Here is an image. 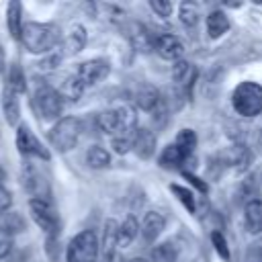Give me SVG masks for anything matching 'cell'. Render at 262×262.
<instances>
[{
  "instance_id": "1",
  "label": "cell",
  "mask_w": 262,
  "mask_h": 262,
  "mask_svg": "<svg viewBox=\"0 0 262 262\" xmlns=\"http://www.w3.org/2000/svg\"><path fill=\"white\" fill-rule=\"evenodd\" d=\"M20 41L31 53H47L59 43V31L51 23H25Z\"/></svg>"
},
{
  "instance_id": "2",
  "label": "cell",
  "mask_w": 262,
  "mask_h": 262,
  "mask_svg": "<svg viewBox=\"0 0 262 262\" xmlns=\"http://www.w3.org/2000/svg\"><path fill=\"white\" fill-rule=\"evenodd\" d=\"M96 123H98V129L102 133L111 135V139L121 135V133H125V131L137 129V119H135V115H133V111L129 106L106 108V111H102L98 115Z\"/></svg>"
},
{
  "instance_id": "3",
  "label": "cell",
  "mask_w": 262,
  "mask_h": 262,
  "mask_svg": "<svg viewBox=\"0 0 262 262\" xmlns=\"http://www.w3.org/2000/svg\"><path fill=\"white\" fill-rule=\"evenodd\" d=\"M233 108L242 117H256L262 113V86L256 82H242L231 96Z\"/></svg>"
},
{
  "instance_id": "4",
  "label": "cell",
  "mask_w": 262,
  "mask_h": 262,
  "mask_svg": "<svg viewBox=\"0 0 262 262\" xmlns=\"http://www.w3.org/2000/svg\"><path fill=\"white\" fill-rule=\"evenodd\" d=\"M98 254H100V244L96 239V233L90 229H84L72 237L68 252H66V260L68 262H96Z\"/></svg>"
},
{
  "instance_id": "5",
  "label": "cell",
  "mask_w": 262,
  "mask_h": 262,
  "mask_svg": "<svg viewBox=\"0 0 262 262\" xmlns=\"http://www.w3.org/2000/svg\"><path fill=\"white\" fill-rule=\"evenodd\" d=\"M33 100H35V106L39 111V115L45 119V121H53L61 115V108H63V98L61 94L49 86L47 82H37L35 86V92H33Z\"/></svg>"
},
{
  "instance_id": "6",
  "label": "cell",
  "mask_w": 262,
  "mask_h": 262,
  "mask_svg": "<svg viewBox=\"0 0 262 262\" xmlns=\"http://www.w3.org/2000/svg\"><path fill=\"white\" fill-rule=\"evenodd\" d=\"M80 131H82V123L76 117H63L59 119L51 131H49V141L53 147H57V151H68L72 149L78 139H80Z\"/></svg>"
},
{
  "instance_id": "7",
  "label": "cell",
  "mask_w": 262,
  "mask_h": 262,
  "mask_svg": "<svg viewBox=\"0 0 262 262\" xmlns=\"http://www.w3.org/2000/svg\"><path fill=\"white\" fill-rule=\"evenodd\" d=\"M29 213H31L33 221L43 231H47L49 235L57 233L59 219H57V213H55V209L51 207L49 201H45V199H31L29 201Z\"/></svg>"
},
{
  "instance_id": "8",
  "label": "cell",
  "mask_w": 262,
  "mask_h": 262,
  "mask_svg": "<svg viewBox=\"0 0 262 262\" xmlns=\"http://www.w3.org/2000/svg\"><path fill=\"white\" fill-rule=\"evenodd\" d=\"M16 147L23 156H35L41 160H49L47 147L35 137V133L27 125H18V129H16Z\"/></svg>"
},
{
  "instance_id": "9",
  "label": "cell",
  "mask_w": 262,
  "mask_h": 262,
  "mask_svg": "<svg viewBox=\"0 0 262 262\" xmlns=\"http://www.w3.org/2000/svg\"><path fill=\"white\" fill-rule=\"evenodd\" d=\"M108 70L111 68H108V61L106 59H88V61H82L74 74L88 88V86H94L96 82H100L102 78H106L108 76Z\"/></svg>"
},
{
  "instance_id": "10",
  "label": "cell",
  "mask_w": 262,
  "mask_h": 262,
  "mask_svg": "<svg viewBox=\"0 0 262 262\" xmlns=\"http://www.w3.org/2000/svg\"><path fill=\"white\" fill-rule=\"evenodd\" d=\"M117 248H119V223L115 219H106L102 227V244H100L102 262H115Z\"/></svg>"
},
{
  "instance_id": "11",
  "label": "cell",
  "mask_w": 262,
  "mask_h": 262,
  "mask_svg": "<svg viewBox=\"0 0 262 262\" xmlns=\"http://www.w3.org/2000/svg\"><path fill=\"white\" fill-rule=\"evenodd\" d=\"M127 37H129L131 45L137 51L147 53V51L156 49V35L149 33V29L145 25H141V23H131L129 29H127Z\"/></svg>"
},
{
  "instance_id": "12",
  "label": "cell",
  "mask_w": 262,
  "mask_h": 262,
  "mask_svg": "<svg viewBox=\"0 0 262 262\" xmlns=\"http://www.w3.org/2000/svg\"><path fill=\"white\" fill-rule=\"evenodd\" d=\"M156 51L162 59L178 61L184 53V45L176 35H158L156 37Z\"/></svg>"
},
{
  "instance_id": "13",
  "label": "cell",
  "mask_w": 262,
  "mask_h": 262,
  "mask_svg": "<svg viewBox=\"0 0 262 262\" xmlns=\"http://www.w3.org/2000/svg\"><path fill=\"white\" fill-rule=\"evenodd\" d=\"M164 227H166V217L162 213H158V211H147L143 215V219H141L139 231H141L143 239L151 244V242L158 239V235L164 231Z\"/></svg>"
},
{
  "instance_id": "14",
  "label": "cell",
  "mask_w": 262,
  "mask_h": 262,
  "mask_svg": "<svg viewBox=\"0 0 262 262\" xmlns=\"http://www.w3.org/2000/svg\"><path fill=\"white\" fill-rule=\"evenodd\" d=\"M86 45V29L82 25H70V29L66 31L63 39H61V47L66 55H76L84 49Z\"/></svg>"
},
{
  "instance_id": "15",
  "label": "cell",
  "mask_w": 262,
  "mask_h": 262,
  "mask_svg": "<svg viewBox=\"0 0 262 262\" xmlns=\"http://www.w3.org/2000/svg\"><path fill=\"white\" fill-rule=\"evenodd\" d=\"M156 143H158V139H156L154 131H149V129H145V127L137 129L133 149H135V154H137L141 160H149V158L154 156V151H156Z\"/></svg>"
},
{
  "instance_id": "16",
  "label": "cell",
  "mask_w": 262,
  "mask_h": 262,
  "mask_svg": "<svg viewBox=\"0 0 262 262\" xmlns=\"http://www.w3.org/2000/svg\"><path fill=\"white\" fill-rule=\"evenodd\" d=\"M244 221H246L248 231H252V233H260L262 231V201L260 199H252V201L246 203Z\"/></svg>"
},
{
  "instance_id": "17",
  "label": "cell",
  "mask_w": 262,
  "mask_h": 262,
  "mask_svg": "<svg viewBox=\"0 0 262 262\" xmlns=\"http://www.w3.org/2000/svg\"><path fill=\"white\" fill-rule=\"evenodd\" d=\"M194 78H196V68H194L190 61H186V59L174 61V66H172V80H174L178 86L188 88V86H192Z\"/></svg>"
},
{
  "instance_id": "18",
  "label": "cell",
  "mask_w": 262,
  "mask_h": 262,
  "mask_svg": "<svg viewBox=\"0 0 262 262\" xmlns=\"http://www.w3.org/2000/svg\"><path fill=\"white\" fill-rule=\"evenodd\" d=\"M2 111H4V117H6L8 125L18 123V117H20L18 98H16V92L10 90L8 86H4V90H2Z\"/></svg>"
},
{
  "instance_id": "19",
  "label": "cell",
  "mask_w": 262,
  "mask_h": 262,
  "mask_svg": "<svg viewBox=\"0 0 262 262\" xmlns=\"http://www.w3.org/2000/svg\"><path fill=\"white\" fill-rule=\"evenodd\" d=\"M229 31V18L225 12L221 10H213L207 16V33L211 39H219L221 35H225Z\"/></svg>"
},
{
  "instance_id": "20",
  "label": "cell",
  "mask_w": 262,
  "mask_h": 262,
  "mask_svg": "<svg viewBox=\"0 0 262 262\" xmlns=\"http://www.w3.org/2000/svg\"><path fill=\"white\" fill-rule=\"evenodd\" d=\"M6 25H8V31L14 39H20L23 37V8H20V2H10L8 4V10H6Z\"/></svg>"
},
{
  "instance_id": "21",
  "label": "cell",
  "mask_w": 262,
  "mask_h": 262,
  "mask_svg": "<svg viewBox=\"0 0 262 262\" xmlns=\"http://www.w3.org/2000/svg\"><path fill=\"white\" fill-rule=\"evenodd\" d=\"M139 233V223L133 215L125 217L123 223H119V248H127L133 244V239Z\"/></svg>"
},
{
  "instance_id": "22",
  "label": "cell",
  "mask_w": 262,
  "mask_h": 262,
  "mask_svg": "<svg viewBox=\"0 0 262 262\" xmlns=\"http://www.w3.org/2000/svg\"><path fill=\"white\" fill-rule=\"evenodd\" d=\"M135 104L141 111H156L160 106V92L151 86H143L135 94Z\"/></svg>"
},
{
  "instance_id": "23",
  "label": "cell",
  "mask_w": 262,
  "mask_h": 262,
  "mask_svg": "<svg viewBox=\"0 0 262 262\" xmlns=\"http://www.w3.org/2000/svg\"><path fill=\"white\" fill-rule=\"evenodd\" d=\"M84 88H86V86L80 82V78H78L76 74H72V76H68V78L63 80V84H61V88H59V94H61L63 100L76 102V100L82 96Z\"/></svg>"
},
{
  "instance_id": "24",
  "label": "cell",
  "mask_w": 262,
  "mask_h": 262,
  "mask_svg": "<svg viewBox=\"0 0 262 262\" xmlns=\"http://www.w3.org/2000/svg\"><path fill=\"white\" fill-rule=\"evenodd\" d=\"M184 160H186V156L180 151V147H178L176 143L166 145V147L162 149V154H160V166H162V168H168V170L178 168Z\"/></svg>"
},
{
  "instance_id": "25",
  "label": "cell",
  "mask_w": 262,
  "mask_h": 262,
  "mask_svg": "<svg viewBox=\"0 0 262 262\" xmlns=\"http://www.w3.org/2000/svg\"><path fill=\"white\" fill-rule=\"evenodd\" d=\"M25 229V219L20 217V213L16 211H10V213H4L0 217V231L6 233V235H14L18 231Z\"/></svg>"
},
{
  "instance_id": "26",
  "label": "cell",
  "mask_w": 262,
  "mask_h": 262,
  "mask_svg": "<svg viewBox=\"0 0 262 262\" xmlns=\"http://www.w3.org/2000/svg\"><path fill=\"white\" fill-rule=\"evenodd\" d=\"M86 164H88L90 168H96V170L106 168V166L111 164V154H108L104 147H100V145H92V147L86 151Z\"/></svg>"
},
{
  "instance_id": "27",
  "label": "cell",
  "mask_w": 262,
  "mask_h": 262,
  "mask_svg": "<svg viewBox=\"0 0 262 262\" xmlns=\"http://www.w3.org/2000/svg\"><path fill=\"white\" fill-rule=\"evenodd\" d=\"M176 258H178V248L172 242L158 244L151 250V262H176Z\"/></svg>"
},
{
  "instance_id": "28",
  "label": "cell",
  "mask_w": 262,
  "mask_h": 262,
  "mask_svg": "<svg viewBox=\"0 0 262 262\" xmlns=\"http://www.w3.org/2000/svg\"><path fill=\"white\" fill-rule=\"evenodd\" d=\"M178 147H180V151L188 158L192 151H194V147H196V135H194V131L192 129H182L178 135H176V141H174Z\"/></svg>"
},
{
  "instance_id": "29",
  "label": "cell",
  "mask_w": 262,
  "mask_h": 262,
  "mask_svg": "<svg viewBox=\"0 0 262 262\" xmlns=\"http://www.w3.org/2000/svg\"><path fill=\"white\" fill-rule=\"evenodd\" d=\"M6 86H8L10 90H14L16 94L25 92V88H27V82H25V74H23V70H20V66H18V63H12V66H10V72H8V80H6Z\"/></svg>"
},
{
  "instance_id": "30",
  "label": "cell",
  "mask_w": 262,
  "mask_h": 262,
  "mask_svg": "<svg viewBox=\"0 0 262 262\" xmlns=\"http://www.w3.org/2000/svg\"><path fill=\"white\" fill-rule=\"evenodd\" d=\"M139 129V127H137ZM137 129L133 131H125L117 137H113V147L117 154H127L129 149H133V143H135V135H137Z\"/></svg>"
},
{
  "instance_id": "31",
  "label": "cell",
  "mask_w": 262,
  "mask_h": 262,
  "mask_svg": "<svg viewBox=\"0 0 262 262\" xmlns=\"http://www.w3.org/2000/svg\"><path fill=\"white\" fill-rule=\"evenodd\" d=\"M199 16H201V12H199V6L194 2H182L180 4V20H182V25L196 27Z\"/></svg>"
},
{
  "instance_id": "32",
  "label": "cell",
  "mask_w": 262,
  "mask_h": 262,
  "mask_svg": "<svg viewBox=\"0 0 262 262\" xmlns=\"http://www.w3.org/2000/svg\"><path fill=\"white\" fill-rule=\"evenodd\" d=\"M170 190L178 194V199L182 201V205H184L186 209L194 211V199H192V192H190L188 188H184V186H178V184H170Z\"/></svg>"
},
{
  "instance_id": "33",
  "label": "cell",
  "mask_w": 262,
  "mask_h": 262,
  "mask_svg": "<svg viewBox=\"0 0 262 262\" xmlns=\"http://www.w3.org/2000/svg\"><path fill=\"white\" fill-rule=\"evenodd\" d=\"M149 8L156 12V14H160V16H170L172 14V10H174V6H172V2L170 0H149Z\"/></svg>"
},
{
  "instance_id": "34",
  "label": "cell",
  "mask_w": 262,
  "mask_h": 262,
  "mask_svg": "<svg viewBox=\"0 0 262 262\" xmlns=\"http://www.w3.org/2000/svg\"><path fill=\"white\" fill-rule=\"evenodd\" d=\"M211 242H213V246H215L217 254H219V256H223L225 260H229V248H227V242H225L223 233L213 231V233H211Z\"/></svg>"
},
{
  "instance_id": "35",
  "label": "cell",
  "mask_w": 262,
  "mask_h": 262,
  "mask_svg": "<svg viewBox=\"0 0 262 262\" xmlns=\"http://www.w3.org/2000/svg\"><path fill=\"white\" fill-rule=\"evenodd\" d=\"M246 262H262V239L248 246V250H246Z\"/></svg>"
},
{
  "instance_id": "36",
  "label": "cell",
  "mask_w": 262,
  "mask_h": 262,
  "mask_svg": "<svg viewBox=\"0 0 262 262\" xmlns=\"http://www.w3.org/2000/svg\"><path fill=\"white\" fill-rule=\"evenodd\" d=\"M10 205H12V194L0 184V215H4Z\"/></svg>"
},
{
  "instance_id": "37",
  "label": "cell",
  "mask_w": 262,
  "mask_h": 262,
  "mask_svg": "<svg viewBox=\"0 0 262 262\" xmlns=\"http://www.w3.org/2000/svg\"><path fill=\"white\" fill-rule=\"evenodd\" d=\"M10 250H12V242L8 237H0V260L6 258L10 254Z\"/></svg>"
},
{
  "instance_id": "38",
  "label": "cell",
  "mask_w": 262,
  "mask_h": 262,
  "mask_svg": "<svg viewBox=\"0 0 262 262\" xmlns=\"http://www.w3.org/2000/svg\"><path fill=\"white\" fill-rule=\"evenodd\" d=\"M4 66H6V59H4V49L0 47V74L4 72Z\"/></svg>"
},
{
  "instance_id": "39",
  "label": "cell",
  "mask_w": 262,
  "mask_h": 262,
  "mask_svg": "<svg viewBox=\"0 0 262 262\" xmlns=\"http://www.w3.org/2000/svg\"><path fill=\"white\" fill-rule=\"evenodd\" d=\"M260 180H262V176H260Z\"/></svg>"
}]
</instances>
